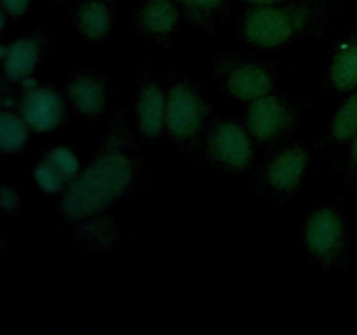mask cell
Masks as SVG:
<instances>
[{
  "label": "cell",
  "instance_id": "obj_6",
  "mask_svg": "<svg viewBox=\"0 0 357 335\" xmlns=\"http://www.w3.org/2000/svg\"><path fill=\"white\" fill-rule=\"evenodd\" d=\"M310 161L312 152L305 143L289 140L282 145L274 147L258 170L255 191L275 204L293 201L302 191Z\"/></svg>",
  "mask_w": 357,
  "mask_h": 335
},
{
  "label": "cell",
  "instance_id": "obj_8",
  "mask_svg": "<svg viewBox=\"0 0 357 335\" xmlns=\"http://www.w3.org/2000/svg\"><path fill=\"white\" fill-rule=\"evenodd\" d=\"M257 142L244 121L215 119L202 138L199 152L202 161L229 174H244L253 168Z\"/></svg>",
  "mask_w": 357,
  "mask_h": 335
},
{
  "label": "cell",
  "instance_id": "obj_19",
  "mask_svg": "<svg viewBox=\"0 0 357 335\" xmlns=\"http://www.w3.org/2000/svg\"><path fill=\"white\" fill-rule=\"evenodd\" d=\"M31 135L33 131L16 108H3L0 114V150L6 156H17L24 152Z\"/></svg>",
  "mask_w": 357,
  "mask_h": 335
},
{
  "label": "cell",
  "instance_id": "obj_9",
  "mask_svg": "<svg viewBox=\"0 0 357 335\" xmlns=\"http://www.w3.org/2000/svg\"><path fill=\"white\" fill-rule=\"evenodd\" d=\"M16 110L26 121L33 135H51L65 128L70 121L68 100L65 91H59L51 82H23Z\"/></svg>",
  "mask_w": 357,
  "mask_h": 335
},
{
  "label": "cell",
  "instance_id": "obj_22",
  "mask_svg": "<svg viewBox=\"0 0 357 335\" xmlns=\"http://www.w3.org/2000/svg\"><path fill=\"white\" fill-rule=\"evenodd\" d=\"M342 174L347 187L357 194V133L345 145L344 163H342Z\"/></svg>",
  "mask_w": 357,
  "mask_h": 335
},
{
  "label": "cell",
  "instance_id": "obj_7",
  "mask_svg": "<svg viewBox=\"0 0 357 335\" xmlns=\"http://www.w3.org/2000/svg\"><path fill=\"white\" fill-rule=\"evenodd\" d=\"M303 107L295 96L272 91L246 105L244 124L257 145L274 149L289 142L302 124Z\"/></svg>",
  "mask_w": 357,
  "mask_h": 335
},
{
  "label": "cell",
  "instance_id": "obj_24",
  "mask_svg": "<svg viewBox=\"0 0 357 335\" xmlns=\"http://www.w3.org/2000/svg\"><path fill=\"white\" fill-rule=\"evenodd\" d=\"M31 0H0V9L7 14L13 21L20 20L30 9Z\"/></svg>",
  "mask_w": 357,
  "mask_h": 335
},
{
  "label": "cell",
  "instance_id": "obj_12",
  "mask_svg": "<svg viewBox=\"0 0 357 335\" xmlns=\"http://www.w3.org/2000/svg\"><path fill=\"white\" fill-rule=\"evenodd\" d=\"M63 91L72 110L80 117L100 121L107 115L110 105V80L100 70H73L66 77Z\"/></svg>",
  "mask_w": 357,
  "mask_h": 335
},
{
  "label": "cell",
  "instance_id": "obj_10",
  "mask_svg": "<svg viewBox=\"0 0 357 335\" xmlns=\"http://www.w3.org/2000/svg\"><path fill=\"white\" fill-rule=\"evenodd\" d=\"M167 89L157 75L142 70L138 73L132 101V124L143 143H155L166 135Z\"/></svg>",
  "mask_w": 357,
  "mask_h": 335
},
{
  "label": "cell",
  "instance_id": "obj_1",
  "mask_svg": "<svg viewBox=\"0 0 357 335\" xmlns=\"http://www.w3.org/2000/svg\"><path fill=\"white\" fill-rule=\"evenodd\" d=\"M145 159L142 140L124 110L112 115L93 159L68 185L58 202L63 222L73 225L86 216L108 211L142 187Z\"/></svg>",
  "mask_w": 357,
  "mask_h": 335
},
{
  "label": "cell",
  "instance_id": "obj_25",
  "mask_svg": "<svg viewBox=\"0 0 357 335\" xmlns=\"http://www.w3.org/2000/svg\"><path fill=\"white\" fill-rule=\"evenodd\" d=\"M243 2L250 7H265V6H274V3L286 2V0H243Z\"/></svg>",
  "mask_w": 357,
  "mask_h": 335
},
{
  "label": "cell",
  "instance_id": "obj_23",
  "mask_svg": "<svg viewBox=\"0 0 357 335\" xmlns=\"http://www.w3.org/2000/svg\"><path fill=\"white\" fill-rule=\"evenodd\" d=\"M23 209V195L16 187L3 184L0 187V213L3 216H17Z\"/></svg>",
  "mask_w": 357,
  "mask_h": 335
},
{
  "label": "cell",
  "instance_id": "obj_21",
  "mask_svg": "<svg viewBox=\"0 0 357 335\" xmlns=\"http://www.w3.org/2000/svg\"><path fill=\"white\" fill-rule=\"evenodd\" d=\"M31 177H33L35 185L40 192L52 195H61L63 192L68 188V184L63 180L61 174L44 159V157H38L33 163L31 168Z\"/></svg>",
  "mask_w": 357,
  "mask_h": 335
},
{
  "label": "cell",
  "instance_id": "obj_3",
  "mask_svg": "<svg viewBox=\"0 0 357 335\" xmlns=\"http://www.w3.org/2000/svg\"><path fill=\"white\" fill-rule=\"evenodd\" d=\"M166 89L167 140L178 152H199L209 124L215 121V107L204 87L185 73H171Z\"/></svg>",
  "mask_w": 357,
  "mask_h": 335
},
{
  "label": "cell",
  "instance_id": "obj_2",
  "mask_svg": "<svg viewBox=\"0 0 357 335\" xmlns=\"http://www.w3.org/2000/svg\"><path fill=\"white\" fill-rule=\"evenodd\" d=\"M337 13L335 0H286L250 7L241 17L239 35L250 47L279 51L323 35Z\"/></svg>",
  "mask_w": 357,
  "mask_h": 335
},
{
  "label": "cell",
  "instance_id": "obj_11",
  "mask_svg": "<svg viewBox=\"0 0 357 335\" xmlns=\"http://www.w3.org/2000/svg\"><path fill=\"white\" fill-rule=\"evenodd\" d=\"M51 38L45 31L33 30L3 42L0 49L3 84H23L37 72L45 59Z\"/></svg>",
  "mask_w": 357,
  "mask_h": 335
},
{
  "label": "cell",
  "instance_id": "obj_17",
  "mask_svg": "<svg viewBox=\"0 0 357 335\" xmlns=\"http://www.w3.org/2000/svg\"><path fill=\"white\" fill-rule=\"evenodd\" d=\"M357 133V87L345 94L344 100L335 108L324 131V145L333 150L345 149L349 140Z\"/></svg>",
  "mask_w": 357,
  "mask_h": 335
},
{
  "label": "cell",
  "instance_id": "obj_15",
  "mask_svg": "<svg viewBox=\"0 0 357 335\" xmlns=\"http://www.w3.org/2000/svg\"><path fill=\"white\" fill-rule=\"evenodd\" d=\"M122 232L121 218L108 209L73 223L70 237L86 253H110L121 244Z\"/></svg>",
  "mask_w": 357,
  "mask_h": 335
},
{
  "label": "cell",
  "instance_id": "obj_20",
  "mask_svg": "<svg viewBox=\"0 0 357 335\" xmlns=\"http://www.w3.org/2000/svg\"><path fill=\"white\" fill-rule=\"evenodd\" d=\"M40 157H44L56 171L63 177V180L66 184H73L77 180V177L82 171V166H80V161L77 157V154L73 152L70 147L65 145H54L51 149L45 150Z\"/></svg>",
  "mask_w": 357,
  "mask_h": 335
},
{
  "label": "cell",
  "instance_id": "obj_16",
  "mask_svg": "<svg viewBox=\"0 0 357 335\" xmlns=\"http://www.w3.org/2000/svg\"><path fill=\"white\" fill-rule=\"evenodd\" d=\"M115 17L114 0H80L73 13V24L87 44H101L114 31Z\"/></svg>",
  "mask_w": 357,
  "mask_h": 335
},
{
  "label": "cell",
  "instance_id": "obj_13",
  "mask_svg": "<svg viewBox=\"0 0 357 335\" xmlns=\"http://www.w3.org/2000/svg\"><path fill=\"white\" fill-rule=\"evenodd\" d=\"M181 10L174 0H142L132 16L136 37L167 49L180 28Z\"/></svg>",
  "mask_w": 357,
  "mask_h": 335
},
{
  "label": "cell",
  "instance_id": "obj_4",
  "mask_svg": "<svg viewBox=\"0 0 357 335\" xmlns=\"http://www.w3.org/2000/svg\"><path fill=\"white\" fill-rule=\"evenodd\" d=\"M300 239L307 255L323 271H338L351 265V225L340 202L316 206L303 220Z\"/></svg>",
  "mask_w": 357,
  "mask_h": 335
},
{
  "label": "cell",
  "instance_id": "obj_18",
  "mask_svg": "<svg viewBox=\"0 0 357 335\" xmlns=\"http://www.w3.org/2000/svg\"><path fill=\"white\" fill-rule=\"evenodd\" d=\"M181 16L199 31L213 34L230 10V0H174Z\"/></svg>",
  "mask_w": 357,
  "mask_h": 335
},
{
  "label": "cell",
  "instance_id": "obj_5",
  "mask_svg": "<svg viewBox=\"0 0 357 335\" xmlns=\"http://www.w3.org/2000/svg\"><path fill=\"white\" fill-rule=\"evenodd\" d=\"M211 70L218 89L236 103L248 105L278 87V66L255 56L218 52L213 58Z\"/></svg>",
  "mask_w": 357,
  "mask_h": 335
},
{
  "label": "cell",
  "instance_id": "obj_14",
  "mask_svg": "<svg viewBox=\"0 0 357 335\" xmlns=\"http://www.w3.org/2000/svg\"><path fill=\"white\" fill-rule=\"evenodd\" d=\"M324 84L330 93L345 96L357 87V23L335 42L326 63Z\"/></svg>",
  "mask_w": 357,
  "mask_h": 335
}]
</instances>
